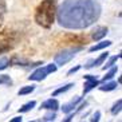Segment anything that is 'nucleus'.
I'll use <instances>...</instances> for the list:
<instances>
[{
  "label": "nucleus",
  "mask_w": 122,
  "mask_h": 122,
  "mask_svg": "<svg viewBox=\"0 0 122 122\" xmlns=\"http://www.w3.org/2000/svg\"><path fill=\"white\" fill-rule=\"evenodd\" d=\"M101 16L95 0H65L56 11L58 23L68 30H83L93 25Z\"/></svg>",
  "instance_id": "f257e3e1"
},
{
  "label": "nucleus",
  "mask_w": 122,
  "mask_h": 122,
  "mask_svg": "<svg viewBox=\"0 0 122 122\" xmlns=\"http://www.w3.org/2000/svg\"><path fill=\"white\" fill-rule=\"evenodd\" d=\"M56 0H43L35 11V22L43 28H50L55 19Z\"/></svg>",
  "instance_id": "f03ea898"
},
{
  "label": "nucleus",
  "mask_w": 122,
  "mask_h": 122,
  "mask_svg": "<svg viewBox=\"0 0 122 122\" xmlns=\"http://www.w3.org/2000/svg\"><path fill=\"white\" fill-rule=\"evenodd\" d=\"M19 40V34L12 30H4L0 32V54L12 50Z\"/></svg>",
  "instance_id": "7ed1b4c3"
},
{
  "label": "nucleus",
  "mask_w": 122,
  "mask_h": 122,
  "mask_svg": "<svg viewBox=\"0 0 122 122\" xmlns=\"http://www.w3.org/2000/svg\"><path fill=\"white\" fill-rule=\"evenodd\" d=\"M82 50V47H74V48H67V50L61 51L59 54H56L55 56V65L56 66H63L67 62H70L72 58L75 56V54L78 51Z\"/></svg>",
  "instance_id": "20e7f679"
},
{
  "label": "nucleus",
  "mask_w": 122,
  "mask_h": 122,
  "mask_svg": "<svg viewBox=\"0 0 122 122\" xmlns=\"http://www.w3.org/2000/svg\"><path fill=\"white\" fill-rule=\"evenodd\" d=\"M55 71H56V65L51 63V65H47V66H44V67H40V68H38V70H35V71L28 76V79L30 81H43L47 75H50V74H52V72H55Z\"/></svg>",
  "instance_id": "39448f33"
},
{
  "label": "nucleus",
  "mask_w": 122,
  "mask_h": 122,
  "mask_svg": "<svg viewBox=\"0 0 122 122\" xmlns=\"http://www.w3.org/2000/svg\"><path fill=\"white\" fill-rule=\"evenodd\" d=\"M85 89H83V94H87L90 90H93L95 86H99V81L93 75H85Z\"/></svg>",
  "instance_id": "423d86ee"
},
{
  "label": "nucleus",
  "mask_w": 122,
  "mask_h": 122,
  "mask_svg": "<svg viewBox=\"0 0 122 122\" xmlns=\"http://www.w3.org/2000/svg\"><path fill=\"white\" fill-rule=\"evenodd\" d=\"M107 32H109L107 27L99 25V27H95V30L91 32V38H93L94 40H99V39H102V38H105V36L107 35Z\"/></svg>",
  "instance_id": "0eeeda50"
},
{
  "label": "nucleus",
  "mask_w": 122,
  "mask_h": 122,
  "mask_svg": "<svg viewBox=\"0 0 122 122\" xmlns=\"http://www.w3.org/2000/svg\"><path fill=\"white\" fill-rule=\"evenodd\" d=\"M82 101V97H75L74 99H71L70 102H67V103L63 105V107H62V111L65 113V114H68V113H71L72 110H74V107H76V105Z\"/></svg>",
  "instance_id": "6e6552de"
},
{
  "label": "nucleus",
  "mask_w": 122,
  "mask_h": 122,
  "mask_svg": "<svg viewBox=\"0 0 122 122\" xmlns=\"http://www.w3.org/2000/svg\"><path fill=\"white\" fill-rule=\"evenodd\" d=\"M107 58H109V52H107V51H106V52H102V54H101L95 61H90L85 67H86V68H91V67H94V66H99V65H102Z\"/></svg>",
  "instance_id": "1a4fd4ad"
},
{
  "label": "nucleus",
  "mask_w": 122,
  "mask_h": 122,
  "mask_svg": "<svg viewBox=\"0 0 122 122\" xmlns=\"http://www.w3.org/2000/svg\"><path fill=\"white\" fill-rule=\"evenodd\" d=\"M59 107V102H58L56 99H47L44 101L43 103H42V106H40V109H44V110H51V111H55L56 109Z\"/></svg>",
  "instance_id": "9d476101"
},
{
  "label": "nucleus",
  "mask_w": 122,
  "mask_h": 122,
  "mask_svg": "<svg viewBox=\"0 0 122 122\" xmlns=\"http://www.w3.org/2000/svg\"><path fill=\"white\" fill-rule=\"evenodd\" d=\"M86 36H72V35H68L67 38H66V42L67 43H79V44H83L85 42H86Z\"/></svg>",
  "instance_id": "9b49d317"
},
{
  "label": "nucleus",
  "mask_w": 122,
  "mask_h": 122,
  "mask_svg": "<svg viewBox=\"0 0 122 122\" xmlns=\"http://www.w3.org/2000/svg\"><path fill=\"white\" fill-rule=\"evenodd\" d=\"M111 46V42L110 40H103V42H101V43L95 44V46L90 47V52H94V51H98V50H103V48H106V47Z\"/></svg>",
  "instance_id": "f8f14e48"
},
{
  "label": "nucleus",
  "mask_w": 122,
  "mask_h": 122,
  "mask_svg": "<svg viewBox=\"0 0 122 122\" xmlns=\"http://www.w3.org/2000/svg\"><path fill=\"white\" fill-rule=\"evenodd\" d=\"M117 87V82H106L102 85V86H99V90H102V91H113V90Z\"/></svg>",
  "instance_id": "ddd939ff"
},
{
  "label": "nucleus",
  "mask_w": 122,
  "mask_h": 122,
  "mask_svg": "<svg viewBox=\"0 0 122 122\" xmlns=\"http://www.w3.org/2000/svg\"><path fill=\"white\" fill-rule=\"evenodd\" d=\"M35 105H36V102H35V101H30V102L24 103V105L22 106V107L19 109V113H27V111L32 110V109L35 107Z\"/></svg>",
  "instance_id": "4468645a"
},
{
  "label": "nucleus",
  "mask_w": 122,
  "mask_h": 122,
  "mask_svg": "<svg viewBox=\"0 0 122 122\" xmlns=\"http://www.w3.org/2000/svg\"><path fill=\"white\" fill-rule=\"evenodd\" d=\"M72 86H74V83H67L66 86H63V87H59V89H56V90L54 91V93H52V95H54V97H56V95H59V94H63V93H66V91H68V90L71 89Z\"/></svg>",
  "instance_id": "2eb2a0df"
},
{
  "label": "nucleus",
  "mask_w": 122,
  "mask_h": 122,
  "mask_svg": "<svg viewBox=\"0 0 122 122\" xmlns=\"http://www.w3.org/2000/svg\"><path fill=\"white\" fill-rule=\"evenodd\" d=\"M119 58H121V55H115V56H111L110 59H109L107 62H106V63H105V66L102 68H103V70H106V68H110V67H113V66H114V63L117 61H118Z\"/></svg>",
  "instance_id": "dca6fc26"
},
{
  "label": "nucleus",
  "mask_w": 122,
  "mask_h": 122,
  "mask_svg": "<svg viewBox=\"0 0 122 122\" xmlns=\"http://www.w3.org/2000/svg\"><path fill=\"white\" fill-rule=\"evenodd\" d=\"M121 107H122V101L118 99L114 105H113V107H111V114H113V115H117L119 111H121Z\"/></svg>",
  "instance_id": "f3484780"
},
{
  "label": "nucleus",
  "mask_w": 122,
  "mask_h": 122,
  "mask_svg": "<svg viewBox=\"0 0 122 122\" xmlns=\"http://www.w3.org/2000/svg\"><path fill=\"white\" fill-rule=\"evenodd\" d=\"M34 90H35V86H24V87H22V89L19 90V95H27V94H30V93H32Z\"/></svg>",
  "instance_id": "a211bd4d"
},
{
  "label": "nucleus",
  "mask_w": 122,
  "mask_h": 122,
  "mask_svg": "<svg viewBox=\"0 0 122 122\" xmlns=\"http://www.w3.org/2000/svg\"><path fill=\"white\" fill-rule=\"evenodd\" d=\"M117 71H118V68H117V67H113L109 72H106V75L103 76V79H102V81H103V82H106V81H110V79L113 78L115 74H117Z\"/></svg>",
  "instance_id": "6ab92c4d"
},
{
  "label": "nucleus",
  "mask_w": 122,
  "mask_h": 122,
  "mask_svg": "<svg viewBox=\"0 0 122 122\" xmlns=\"http://www.w3.org/2000/svg\"><path fill=\"white\" fill-rule=\"evenodd\" d=\"M10 66V59L8 58H0V70H4Z\"/></svg>",
  "instance_id": "aec40b11"
},
{
  "label": "nucleus",
  "mask_w": 122,
  "mask_h": 122,
  "mask_svg": "<svg viewBox=\"0 0 122 122\" xmlns=\"http://www.w3.org/2000/svg\"><path fill=\"white\" fill-rule=\"evenodd\" d=\"M11 85L12 83V81H11V78L8 75H0V85Z\"/></svg>",
  "instance_id": "412c9836"
},
{
  "label": "nucleus",
  "mask_w": 122,
  "mask_h": 122,
  "mask_svg": "<svg viewBox=\"0 0 122 122\" xmlns=\"http://www.w3.org/2000/svg\"><path fill=\"white\" fill-rule=\"evenodd\" d=\"M99 118H101V113L99 111H95L93 118H91V122H99Z\"/></svg>",
  "instance_id": "4be33fe9"
},
{
  "label": "nucleus",
  "mask_w": 122,
  "mask_h": 122,
  "mask_svg": "<svg viewBox=\"0 0 122 122\" xmlns=\"http://www.w3.org/2000/svg\"><path fill=\"white\" fill-rule=\"evenodd\" d=\"M55 113H50V114H47V115H44V121H54L55 119Z\"/></svg>",
  "instance_id": "5701e85b"
},
{
  "label": "nucleus",
  "mask_w": 122,
  "mask_h": 122,
  "mask_svg": "<svg viewBox=\"0 0 122 122\" xmlns=\"http://www.w3.org/2000/svg\"><path fill=\"white\" fill-rule=\"evenodd\" d=\"M79 68H81V66H75V67H72L71 70H68L67 75H72V74H74V72H76V71H78Z\"/></svg>",
  "instance_id": "b1692460"
},
{
  "label": "nucleus",
  "mask_w": 122,
  "mask_h": 122,
  "mask_svg": "<svg viewBox=\"0 0 122 122\" xmlns=\"http://www.w3.org/2000/svg\"><path fill=\"white\" fill-rule=\"evenodd\" d=\"M4 11H5V4L3 0H0V14H3Z\"/></svg>",
  "instance_id": "393cba45"
},
{
  "label": "nucleus",
  "mask_w": 122,
  "mask_h": 122,
  "mask_svg": "<svg viewBox=\"0 0 122 122\" xmlns=\"http://www.w3.org/2000/svg\"><path fill=\"white\" fill-rule=\"evenodd\" d=\"M10 122H22V117H14Z\"/></svg>",
  "instance_id": "a878e982"
},
{
  "label": "nucleus",
  "mask_w": 122,
  "mask_h": 122,
  "mask_svg": "<svg viewBox=\"0 0 122 122\" xmlns=\"http://www.w3.org/2000/svg\"><path fill=\"white\" fill-rule=\"evenodd\" d=\"M72 118H74V115H68V117H67V118H66L63 122H71V119H72Z\"/></svg>",
  "instance_id": "bb28decb"
},
{
  "label": "nucleus",
  "mask_w": 122,
  "mask_h": 122,
  "mask_svg": "<svg viewBox=\"0 0 122 122\" xmlns=\"http://www.w3.org/2000/svg\"><path fill=\"white\" fill-rule=\"evenodd\" d=\"M0 27H1V16H0Z\"/></svg>",
  "instance_id": "cd10ccee"
},
{
  "label": "nucleus",
  "mask_w": 122,
  "mask_h": 122,
  "mask_svg": "<svg viewBox=\"0 0 122 122\" xmlns=\"http://www.w3.org/2000/svg\"><path fill=\"white\" fill-rule=\"evenodd\" d=\"M30 122H35V121H30Z\"/></svg>",
  "instance_id": "c85d7f7f"
},
{
  "label": "nucleus",
  "mask_w": 122,
  "mask_h": 122,
  "mask_svg": "<svg viewBox=\"0 0 122 122\" xmlns=\"http://www.w3.org/2000/svg\"><path fill=\"white\" fill-rule=\"evenodd\" d=\"M50 122H52V121H50Z\"/></svg>",
  "instance_id": "c756f323"
}]
</instances>
